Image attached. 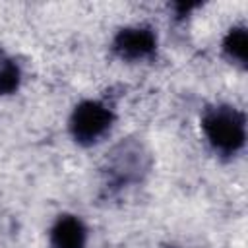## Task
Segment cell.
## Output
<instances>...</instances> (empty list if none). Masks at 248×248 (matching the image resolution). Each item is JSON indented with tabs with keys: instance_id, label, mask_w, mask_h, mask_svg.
Returning <instances> with one entry per match:
<instances>
[{
	"instance_id": "6da1fadb",
	"label": "cell",
	"mask_w": 248,
	"mask_h": 248,
	"mask_svg": "<svg viewBox=\"0 0 248 248\" xmlns=\"http://www.w3.org/2000/svg\"><path fill=\"white\" fill-rule=\"evenodd\" d=\"M203 130L221 151H234L244 143V118L234 108L211 110L203 120Z\"/></svg>"
},
{
	"instance_id": "3957f363",
	"label": "cell",
	"mask_w": 248,
	"mask_h": 248,
	"mask_svg": "<svg viewBox=\"0 0 248 248\" xmlns=\"http://www.w3.org/2000/svg\"><path fill=\"white\" fill-rule=\"evenodd\" d=\"M155 48V37L147 29H124L116 37V50L126 58H141Z\"/></svg>"
},
{
	"instance_id": "5b68a950",
	"label": "cell",
	"mask_w": 248,
	"mask_h": 248,
	"mask_svg": "<svg viewBox=\"0 0 248 248\" xmlns=\"http://www.w3.org/2000/svg\"><path fill=\"white\" fill-rule=\"evenodd\" d=\"M225 50L231 58L244 62L246 60V50H248V39H246V31L242 27L232 29L227 39H225Z\"/></svg>"
},
{
	"instance_id": "7a4b0ae2",
	"label": "cell",
	"mask_w": 248,
	"mask_h": 248,
	"mask_svg": "<svg viewBox=\"0 0 248 248\" xmlns=\"http://www.w3.org/2000/svg\"><path fill=\"white\" fill-rule=\"evenodd\" d=\"M110 126V112L99 103L87 101L79 105L72 116V132L78 141H95Z\"/></svg>"
},
{
	"instance_id": "8992f818",
	"label": "cell",
	"mask_w": 248,
	"mask_h": 248,
	"mask_svg": "<svg viewBox=\"0 0 248 248\" xmlns=\"http://www.w3.org/2000/svg\"><path fill=\"white\" fill-rule=\"evenodd\" d=\"M19 83V70L14 64H4L0 68V95L12 93Z\"/></svg>"
},
{
	"instance_id": "277c9868",
	"label": "cell",
	"mask_w": 248,
	"mask_h": 248,
	"mask_svg": "<svg viewBox=\"0 0 248 248\" xmlns=\"http://www.w3.org/2000/svg\"><path fill=\"white\" fill-rule=\"evenodd\" d=\"M85 229L76 217H62L52 229V248H83Z\"/></svg>"
}]
</instances>
